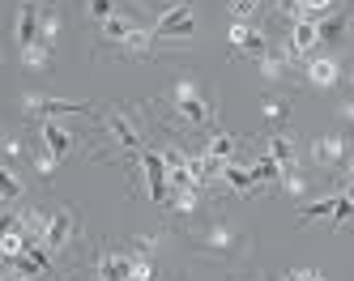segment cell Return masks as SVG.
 <instances>
[{
  "mask_svg": "<svg viewBox=\"0 0 354 281\" xmlns=\"http://www.w3.org/2000/svg\"><path fill=\"white\" fill-rule=\"evenodd\" d=\"M56 35H60V13H47V17H43V26H39V47L52 51Z\"/></svg>",
  "mask_w": 354,
  "mask_h": 281,
  "instance_id": "obj_19",
  "label": "cell"
},
{
  "mask_svg": "<svg viewBox=\"0 0 354 281\" xmlns=\"http://www.w3.org/2000/svg\"><path fill=\"white\" fill-rule=\"evenodd\" d=\"M243 51H248V56H269V51H265V35L261 30H248V43H243Z\"/></svg>",
  "mask_w": 354,
  "mask_h": 281,
  "instance_id": "obj_25",
  "label": "cell"
},
{
  "mask_svg": "<svg viewBox=\"0 0 354 281\" xmlns=\"http://www.w3.org/2000/svg\"><path fill=\"white\" fill-rule=\"evenodd\" d=\"M39 26H43V17L35 13V5H26V9H21V21H17V43L35 47L39 43Z\"/></svg>",
  "mask_w": 354,
  "mask_h": 281,
  "instance_id": "obj_10",
  "label": "cell"
},
{
  "mask_svg": "<svg viewBox=\"0 0 354 281\" xmlns=\"http://www.w3.org/2000/svg\"><path fill=\"white\" fill-rule=\"evenodd\" d=\"M98 277L103 281H133V255L129 251H107L98 260Z\"/></svg>",
  "mask_w": 354,
  "mask_h": 281,
  "instance_id": "obj_5",
  "label": "cell"
},
{
  "mask_svg": "<svg viewBox=\"0 0 354 281\" xmlns=\"http://www.w3.org/2000/svg\"><path fill=\"white\" fill-rule=\"evenodd\" d=\"M205 153H209L214 162H226V158H231V153H235V137H226V133H218V137L209 141V149H205Z\"/></svg>",
  "mask_w": 354,
  "mask_h": 281,
  "instance_id": "obj_17",
  "label": "cell"
},
{
  "mask_svg": "<svg viewBox=\"0 0 354 281\" xmlns=\"http://www.w3.org/2000/svg\"><path fill=\"white\" fill-rule=\"evenodd\" d=\"M252 281H261V277H252Z\"/></svg>",
  "mask_w": 354,
  "mask_h": 281,
  "instance_id": "obj_39",
  "label": "cell"
},
{
  "mask_svg": "<svg viewBox=\"0 0 354 281\" xmlns=\"http://www.w3.org/2000/svg\"><path fill=\"white\" fill-rule=\"evenodd\" d=\"M43 145H47V149H52V153H56V158H64V153L73 149V137L64 133V128H60V124H52V119H43Z\"/></svg>",
  "mask_w": 354,
  "mask_h": 281,
  "instance_id": "obj_11",
  "label": "cell"
},
{
  "mask_svg": "<svg viewBox=\"0 0 354 281\" xmlns=\"http://www.w3.org/2000/svg\"><path fill=\"white\" fill-rule=\"evenodd\" d=\"M286 64H290V51H269V56L261 60V77L265 81H277V77L286 72Z\"/></svg>",
  "mask_w": 354,
  "mask_h": 281,
  "instance_id": "obj_12",
  "label": "cell"
},
{
  "mask_svg": "<svg viewBox=\"0 0 354 281\" xmlns=\"http://www.w3.org/2000/svg\"><path fill=\"white\" fill-rule=\"evenodd\" d=\"M21 64H26V68H47V64H52V51H47V47H21Z\"/></svg>",
  "mask_w": 354,
  "mask_h": 281,
  "instance_id": "obj_18",
  "label": "cell"
},
{
  "mask_svg": "<svg viewBox=\"0 0 354 281\" xmlns=\"http://www.w3.org/2000/svg\"><path fill=\"white\" fill-rule=\"evenodd\" d=\"M90 17H98V21H111V17H115V9L107 5V0H94V5H90Z\"/></svg>",
  "mask_w": 354,
  "mask_h": 281,
  "instance_id": "obj_29",
  "label": "cell"
},
{
  "mask_svg": "<svg viewBox=\"0 0 354 281\" xmlns=\"http://www.w3.org/2000/svg\"><path fill=\"white\" fill-rule=\"evenodd\" d=\"M286 115V102H277V98H265V119H282Z\"/></svg>",
  "mask_w": 354,
  "mask_h": 281,
  "instance_id": "obj_31",
  "label": "cell"
},
{
  "mask_svg": "<svg viewBox=\"0 0 354 281\" xmlns=\"http://www.w3.org/2000/svg\"><path fill=\"white\" fill-rule=\"evenodd\" d=\"M282 184H286V192H290V196H303V192H308V179L295 175V171H290V175H282Z\"/></svg>",
  "mask_w": 354,
  "mask_h": 281,
  "instance_id": "obj_26",
  "label": "cell"
},
{
  "mask_svg": "<svg viewBox=\"0 0 354 281\" xmlns=\"http://www.w3.org/2000/svg\"><path fill=\"white\" fill-rule=\"evenodd\" d=\"M0 196H5V200L21 196V179H17L13 171H5V175H0Z\"/></svg>",
  "mask_w": 354,
  "mask_h": 281,
  "instance_id": "obj_23",
  "label": "cell"
},
{
  "mask_svg": "<svg viewBox=\"0 0 354 281\" xmlns=\"http://www.w3.org/2000/svg\"><path fill=\"white\" fill-rule=\"evenodd\" d=\"M312 277H316L312 269H295V273H286V281H312Z\"/></svg>",
  "mask_w": 354,
  "mask_h": 281,
  "instance_id": "obj_35",
  "label": "cell"
},
{
  "mask_svg": "<svg viewBox=\"0 0 354 281\" xmlns=\"http://www.w3.org/2000/svg\"><path fill=\"white\" fill-rule=\"evenodd\" d=\"M350 217H354V204H350V200L342 196V200L333 204V222H350Z\"/></svg>",
  "mask_w": 354,
  "mask_h": 281,
  "instance_id": "obj_30",
  "label": "cell"
},
{
  "mask_svg": "<svg viewBox=\"0 0 354 281\" xmlns=\"http://www.w3.org/2000/svg\"><path fill=\"white\" fill-rule=\"evenodd\" d=\"M171 209H175V213H192V209H196V188H175Z\"/></svg>",
  "mask_w": 354,
  "mask_h": 281,
  "instance_id": "obj_22",
  "label": "cell"
},
{
  "mask_svg": "<svg viewBox=\"0 0 354 281\" xmlns=\"http://www.w3.org/2000/svg\"><path fill=\"white\" fill-rule=\"evenodd\" d=\"M175 107H180V115L188 119V124H205L209 119V107H205V98L196 94V81H175Z\"/></svg>",
  "mask_w": 354,
  "mask_h": 281,
  "instance_id": "obj_1",
  "label": "cell"
},
{
  "mask_svg": "<svg viewBox=\"0 0 354 281\" xmlns=\"http://www.w3.org/2000/svg\"><path fill=\"white\" fill-rule=\"evenodd\" d=\"M350 179H354V158H350Z\"/></svg>",
  "mask_w": 354,
  "mask_h": 281,
  "instance_id": "obj_38",
  "label": "cell"
},
{
  "mask_svg": "<svg viewBox=\"0 0 354 281\" xmlns=\"http://www.w3.org/2000/svg\"><path fill=\"white\" fill-rule=\"evenodd\" d=\"M21 107L26 111H47V115H82L86 111L82 102H60V98H39V94H26Z\"/></svg>",
  "mask_w": 354,
  "mask_h": 281,
  "instance_id": "obj_7",
  "label": "cell"
},
{
  "mask_svg": "<svg viewBox=\"0 0 354 281\" xmlns=\"http://www.w3.org/2000/svg\"><path fill=\"white\" fill-rule=\"evenodd\" d=\"M333 204L337 200H316V204H303V209H299V222H316V217H333Z\"/></svg>",
  "mask_w": 354,
  "mask_h": 281,
  "instance_id": "obj_21",
  "label": "cell"
},
{
  "mask_svg": "<svg viewBox=\"0 0 354 281\" xmlns=\"http://www.w3.org/2000/svg\"><path fill=\"white\" fill-rule=\"evenodd\" d=\"M342 30H346V17L342 13H333L328 21H320V39H337Z\"/></svg>",
  "mask_w": 354,
  "mask_h": 281,
  "instance_id": "obj_24",
  "label": "cell"
},
{
  "mask_svg": "<svg viewBox=\"0 0 354 281\" xmlns=\"http://www.w3.org/2000/svg\"><path fill=\"white\" fill-rule=\"evenodd\" d=\"M21 149H26V145H21L17 137H5V158H21Z\"/></svg>",
  "mask_w": 354,
  "mask_h": 281,
  "instance_id": "obj_34",
  "label": "cell"
},
{
  "mask_svg": "<svg viewBox=\"0 0 354 281\" xmlns=\"http://www.w3.org/2000/svg\"><path fill=\"white\" fill-rule=\"evenodd\" d=\"M68 235H73V213L64 209V213H56V217H52V226H47L43 247H47V251H56V247H64V243H68Z\"/></svg>",
  "mask_w": 354,
  "mask_h": 281,
  "instance_id": "obj_9",
  "label": "cell"
},
{
  "mask_svg": "<svg viewBox=\"0 0 354 281\" xmlns=\"http://www.w3.org/2000/svg\"><path fill=\"white\" fill-rule=\"evenodd\" d=\"M269 158L290 166V162H295V141H290V137H273V141H269Z\"/></svg>",
  "mask_w": 354,
  "mask_h": 281,
  "instance_id": "obj_16",
  "label": "cell"
},
{
  "mask_svg": "<svg viewBox=\"0 0 354 281\" xmlns=\"http://www.w3.org/2000/svg\"><path fill=\"white\" fill-rule=\"evenodd\" d=\"M286 9L295 21H312V26H320L337 13V5H328V0H299V5H286Z\"/></svg>",
  "mask_w": 354,
  "mask_h": 281,
  "instance_id": "obj_6",
  "label": "cell"
},
{
  "mask_svg": "<svg viewBox=\"0 0 354 281\" xmlns=\"http://www.w3.org/2000/svg\"><path fill=\"white\" fill-rule=\"evenodd\" d=\"M149 39H154V35L133 30V35H129V51H137V56H141V51H149Z\"/></svg>",
  "mask_w": 354,
  "mask_h": 281,
  "instance_id": "obj_27",
  "label": "cell"
},
{
  "mask_svg": "<svg viewBox=\"0 0 354 281\" xmlns=\"http://www.w3.org/2000/svg\"><path fill=\"white\" fill-rule=\"evenodd\" d=\"M316 39H320V26H312V21H295V51H312Z\"/></svg>",
  "mask_w": 354,
  "mask_h": 281,
  "instance_id": "obj_14",
  "label": "cell"
},
{
  "mask_svg": "<svg viewBox=\"0 0 354 281\" xmlns=\"http://www.w3.org/2000/svg\"><path fill=\"white\" fill-rule=\"evenodd\" d=\"M231 43L243 51V43H248V26H243V21H235V26H231Z\"/></svg>",
  "mask_w": 354,
  "mask_h": 281,
  "instance_id": "obj_33",
  "label": "cell"
},
{
  "mask_svg": "<svg viewBox=\"0 0 354 281\" xmlns=\"http://www.w3.org/2000/svg\"><path fill=\"white\" fill-rule=\"evenodd\" d=\"M342 115H346V119H354V98H350V102H346V107H342Z\"/></svg>",
  "mask_w": 354,
  "mask_h": 281,
  "instance_id": "obj_37",
  "label": "cell"
},
{
  "mask_svg": "<svg viewBox=\"0 0 354 281\" xmlns=\"http://www.w3.org/2000/svg\"><path fill=\"white\" fill-rule=\"evenodd\" d=\"M308 81H312L316 90H328V86H337V60H328V56L312 60V64H308Z\"/></svg>",
  "mask_w": 354,
  "mask_h": 281,
  "instance_id": "obj_8",
  "label": "cell"
},
{
  "mask_svg": "<svg viewBox=\"0 0 354 281\" xmlns=\"http://www.w3.org/2000/svg\"><path fill=\"white\" fill-rule=\"evenodd\" d=\"M346 200L354 204V179H346Z\"/></svg>",
  "mask_w": 354,
  "mask_h": 281,
  "instance_id": "obj_36",
  "label": "cell"
},
{
  "mask_svg": "<svg viewBox=\"0 0 354 281\" xmlns=\"http://www.w3.org/2000/svg\"><path fill=\"white\" fill-rule=\"evenodd\" d=\"M235 235H231V230H226V226H218V230H209V243L214 247H226V243H231Z\"/></svg>",
  "mask_w": 354,
  "mask_h": 281,
  "instance_id": "obj_32",
  "label": "cell"
},
{
  "mask_svg": "<svg viewBox=\"0 0 354 281\" xmlns=\"http://www.w3.org/2000/svg\"><path fill=\"white\" fill-rule=\"evenodd\" d=\"M273 175H277V162L273 158H265V162L252 166V179H273Z\"/></svg>",
  "mask_w": 354,
  "mask_h": 281,
  "instance_id": "obj_28",
  "label": "cell"
},
{
  "mask_svg": "<svg viewBox=\"0 0 354 281\" xmlns=\"http://www.w3.org/2000/svg\"><path fill=\"white\" fill-rule=\"evenodd\" d=\"M111 133H115V141L124 145V149H137L141 145V137H137V128L124 119V115H111Z\"/></svg>",
  "mask_w": 354,
  "mask_h": 281,
  "instance_id": "obj_13",
  "label": "cell"
},
{
  "mask_svg": "<svg viewBox=\"0 0 354 281\" xmlns=\"http://www.w3.org/2000/svg\"><path fill=\"white\" fill-rule=\"evenodd\" d=\"M103 35L111 39V43H129V35H133V26H129V17H111V21H103Z\"/></svg>",
  "mask_w": 354,
  "mask_h": 281,
  "instance_id": "obj_15",
  "label": "cell"
},
{
  "mask_svg": "<svg viewBox=\"0 0 354 281\" xmlns=\"http://www.w3.org/2000/svg\"><path fill=\"white\" fill-rule=\"evenodd\" d=\"M222 175H226V184H231L235 192H252V184H257L252 171H239V166H222Z\"/></svg>",
  "mask_w": 354,
  "mask_h": 281,
  "instance_id": "obj_20",
  "label": "cell"
},
{
  "mask_svg": "<svg viewBox=\"0 0 354 281\" xmlns=\"http://www.w3.org/2000/svg\"><path fill=\"white\" fill-rule=\"evenodd\" d=\"M141 166L149 175V196L167 200V158H162V153H154V149H145L141 153Z\"/></svg>",
  "mask_w": 354,
  "mask_h": 281,
  "instance_id": "obj_3",
  "label": "cell"
},
{
  "mask_svg": "<svg viewBox=\"0 0 354 281\" xmlns=\"http://www.w3.org/2000/svg\"><path fill=\"white\" fill-rule=\"evenodd\" d=\"M192 9L188 5H171L162 17H158V26H154V39H171V35H192Z\"/></svg>",
  "mask_w": 354,
  "mask_h": 281,
  "instance_id": "obj_2",
  "label": "cell"
},
{
  "mask_svg": "<svg viewBox=\"0 0 354 281\" xmlns=\"http://www.w3.org/2000/svg\"><path fill=\"white\" fill-rule=\"evenodd\" d=\"M342 158H346V137H337V133L316 137V145H312V162L316 166H337Z\"/></svg>",
  "mask_w": 354,
  "mask_h": 281,
  "instance_id": "obj_4",
  "label": "cell"
}]
</instances>
